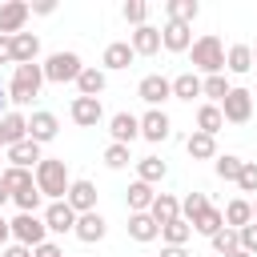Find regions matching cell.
<instances>
[{"label": "cell", "mask_w": 257, "mask_h": 257, "mask_svg": "<svg viewBox=\"0 0 257 257\" xmlns=\"http://www.w3.org/2000/svg\"><path fill=\"white\" fill-rule=\"evenodd\" d=\"M56 133H60V124H56V116H52V112H44V108H40V112H32V116H28V137H32L36 145L52 141Z\"/></svg>", "instance_id": "20"}, {"label": "cell", "mask_w": 257, "mask_h": 257, "mask_svg": "<svg viewBox=\"0 0 257 257\" xmlns=\"http://www.w3.org/2000/svg\"><path fill=\"white\" fill-rule=\"evenodd\" d=\"M185 149L193 161H217V137H209V133H189Z\"/></svg>", "instance_id": "24"}, {"label": "cell", "mask_w": 257, "mask_h": 257, "mask_svg": "<svg viewBox=\"0 0 257 257\" xmlns=\"http://www.w3.org/2000/svg\"><path fill=\"white\" fill-rule=\"evenodd\" d=\"M0 64H16L12 60V36H0Z\"/></svg>", "instance_id": "46"}, {"label": "cell", "mask_w": 257, "mask_h": 257, "mask_svg": "<svg viewBox=\"0 0 257 257\" xmlns=\"http://www.w3.org/2000/svg\"><path fill=\"white\" fill-rule=\"evenodd\" d=\"M225 68L237 72V76L249 72V68H253V44H233V48L225 52Z\"/></svg>", "instance_id": "30"}, {"label": "cell", "mask_w": 257, "mask_h": 257, "mask_svg": "<svg viewBox=\"0 0 257 257\" xmlns=\"http://www.w3.org/2000/svg\"><path fill=\"white\" fill-rule=\"evenodd\" d=\"M128 161H133L128 145H108V149H104V165H108V169H124Z\"/></svg>", "instance_id": "42"}, {"label": "cell", "mask_w": 257, "mask_h": 257, "mask_svg": "<svg viewBox=\"0 0 257 257\" xmlns=\"http://www.w3.org/2000/svg\"><path fill=\"white\" fill-rule=\"evenodd\" d=\"M8 237H12V221H4V217H0V249L8 245Z\"/></svg>", "instance_id": "49"}, {"label": "cell", "mask_w": 257, "mask_h": 257, "mask_svg": "<svg viewBox=\"0 0 257 257\" xmlns=\"http://www.w3.org/2000/svg\"><path fill=\"white\" fill-rule=\"evenodd\" d=\"M128 237L141 241V245H145V241H157V237H161V225H157L149 213H128Z\"/></svg>", "instance_id": "23"}, {"label": "cell", "mask_w": 257, "mask_h": 257, "mask_svg": "<svg viewBox=\"0 0 257 257\" xmlns=\"http://www.w3.org/2000/svg\"><path fill=\"white\" fill-rule=\"evenodd\" d=\"M165 173H169V165L161 157H141L137 161V181H145V185H161Z\"/></svg>", "instance_id": "29"}, {"label": "cell", "mask_w": 257, "mask_h": 257, "mask_svg": "<svg viewBox=\"0 0 257 257\" xmlns=\"http://www.w3.org/2000/svg\"><path fill=\"white\" fill-rule=\"evenodd\" d=\"M76 209L68 205V201H48V209H44V225H48V233H72L76 229Z\"/></svg>", "instance_id": "9"}, {"label": "cell", "mask_w": 257, "mask_h": 257, "mask_svg": "<svg viewBox=\"0 0 257 257\" xmlns=\"http://www.w3.org/2000/svg\"><path fill=\"white\" fill-rule=\"evenodd\" d=\"M0 257H32V249H28V245H4Z\"/></svg>", "instance_id": "47"}, {"label": "cell", "mask_w": 257, "mask_h": 257, "mask_svg": "<svg viewBox=\"0 0 257 257\" xmlns=\"http://www.w3.org/2000/svg\"><path fill=\"white\" fill-rule=\"evenodd\" d=\"M149 217H153L157 225H169V221H177V217H181V201H177L173 193H157V201H153Z\"/></svg>", "instance_id": "25"}, {"label": "cell", "mask_w": 257, "mask_h": 257, "mask_svg": "<svg viewBox=\"0 0 257 257\" xmlns=\"http://www.w3.org/2000/svg\"><path fill=\"white\" fill-rule=\"evenodd\" d=\"M197 12H201V4H197V0H169V4H165V16H169V20H177V24H193V20H197Z\"/></svg>", "instance_id": "31"}, {"label": "cell", "mask_w": 257, "mask_h": 257, "mask_svg": "<svg viewBox=\"0 0 257 257\" xmlns=\"http://www.w3.org/2000/svg\"><path fill=\"white\" fill-rule=\"evenodd\" d=\"M237 189L241 193H257V161H245V169L237 177Z\"/></svg>", "instance_id": "43"}, {"label": "cell", "mask_w": 257, "mask_h": 257, "mask_svg": "<svg viewBox=\"0 0 257 257\" xmlns=\"http://www.w3.org/2000/svg\"><path fill=\"white\" fill-rule=\"evenodd\" d=\"M193 229H197V233H205V237H217V233L225 229V209H213V205H209V209L193 221Z\"/></svg>", "instance_id": "34"}, {"label": "cell", "mask_w": 257, "mask_h": 257, "mask_svg": "<svg viewBox=\"0 0 257 257\" xmlns=\"http://www.w3.org/2000/svg\"><path fill=\"white\" fill-rule=\"evenodd\" d=\"M0 116H8V92L0 88Z\"/></svg>", "instance_id": "51"}, {"label": "cell", "mask_w": 257, "mask_h": 257, "mask_svg": "<svg viewBox=\"0 0 257 257\" xmlns=\"http://www.w3.org/2000/svg\"><path fill=\"white\" fill-rule=\"evenodd\" d=\"M40 56V36L36 32H16L12 36V60L16 64H36Z\"/></svg>", "instance_id": "19"}, {"label": "cell", "mask_w": 257, "mask_h": 257, "mask_svg": "<svg viewBox=\"0 0 257 257\" xmlns=\"http://www.w3.org/2000/svg\"><path fill=\"white\" fill-rule=\"evenodd\" d=\"M64 201H68L76 213H92V209H96V185L80 177V181L68 185V197H64Z\"/></svg>", "instance_id": "18"}, {"label": "cell", "mask_w": 257, "mask_h": 257, "mask_svg": "<svg viewBox=\"0 0 257 257\" xmlns=\"http://www.w3.org/2000/svg\"><path fill=\"white\" fill-rule=\"evenodd\" d=\"M161 257H189V249H185V245H165Z\"/></svg>", "instance_id": "48"}, {"label": "cell", "mask_w": 257, "mask_h": 257, "mask_svg": "<svg viewBox=\"0 0 257 257\" xmlns=\"http://www.w3.org/2000/svg\"><path fill=\"white\" fill-rule=\"evenodd\" d=\"M221 128H225V112H221V104H201V108H197V133L217 137Z\"/></svg>", "instance_id": "27"}, {"label": "cell", "mask_w": 257, "mask_h": 257, "mask_svg": "<svg viewBox=\"0 0 257 257\" xmlns=\"http://www.w3.org/2000/svg\"><path fill=\"white\" fill-rule=\"evenodd\" d=\"M237 237H241V249H245L249 257H257V221L245 225V229H237Z\"/></svg>", "instance_id": "44"}, {"label": "cell", "mask_w": 257, "mask_h": 257, "mask_svg": "<svg viewBox=\"0 0 257 257\" xmlns=\"http://www.w3.org/2000/svg\"><path fill=\"white\" fill-rule=\"evenodd\" d=\"M84 72V64H80V56L76 52H52L48 60H44V80H52V84H68V80H76Z\"/></svg>", "instance_id": "4"}, {"label": "cell", "mask_w": 257, "mask_h": 257, "mask_svg": "<svg viewBox=\"0 0 257 257\" xmlns=\"http://www.w3.org/2000/svg\"><path fill=\"white\" fill-rule=\"evenodd\" d=\"M8 201H12V193H8V185H4V181H0V209H4V205H8Z\"/></svg>", "instance_id": "50"}, {"label": "cell", "mask_w": 257, "mask_h": 257, "mask_svg": "<svg viewBox=\"0 0 257 257\" xmlns=\"http://www.w3.org/2000/svg\"><path fill=\"white\" fill-rule=\"evenodd\" d=\"M221 112H225L229 124H245V120L253 116V92H249V88H233V92L221 100Z\"/></svg>", "instance_id": "8"}, {"label": "cell", "mask_w": 257, "mask_h": 257, "mask_svg": "<svg viewBox=\"0 0 257 257\" xmlns=\"http://www.w3.org/2000/svg\"><path fill=\"white\" fill-rule=\"evenodd\" d=\"M161 44H165L169 52H189V48H193V24L165 20V28H161Z\"/></svg>", "instance_id": "12"}, {"label": "cell", "mask_w": 257, "mask_h": 257, "mask_svg": "<svg viewBox=\"0 0 257 257\" xmlns=\"http://www.w3.org/2000/svg\"><path fill=\"white\" fill-rule=\"evenodd\" d=\"M209 241H213V249H217V257H225V253H233V249H241V237H237V229H229V225H225V229H221L217 237H209Z\"/></svg>", "instance_id": "39"}, {"label": "cell", "mask_w": 257, "mask_h": 257, "mask_svg": "<svg viewBox=\"0 0 257 257\" xmlns=\"http://www.w3.org/2000/svg\"><path fill=\"white\" fill-rule=\"evenodd\" d=\"M189 237H193V225H189L185 217H177V221L161 225V241H165V245H185Z\"/></svg>", "instance_id": "35"}, {"label": "cell", "mask_w": 257, "mask_h": 257, "mask_svg": "<svg viewBox=\"0 0 257 257\" xmlns=\"http://www.w3.org/2000/svg\"><path fill=\"white\" fill-rule=\"evenodd\" d=\"M0 181H4V185H8V193H12V197H16V193H24V189H32V185H36V177H32V169H12V165H8V169H4V173H0Z\"/></svg>", "instance_id": "33"}, {"label": "cell", "mask_w": 257, "mask_h": 257, "mask_svg": "<svg viewBox=\"0 0 257 257\" xmlns=\"http://www.w3.org/2000/svg\"><path fill=\"white\" fill-rule=\"evenodd\" d=\"M153 201H157V193H153V185H145V181H133V185L124 189V205H128V213H149Z\"/></svg>", "instance_id": "21"}, {"label": "cell", "mask_w": 257, "mask_h": 257, "mask_svg": "<svg viewBox=\"0 0 257 257\" xmlns=\"http://www.w3.org/2000/svg\"><path fill=\"white\" fill-rule=\"evenodd\" d=\"M169 133H173V120H169L165 108H149V112L141 116V137H145V141L161 145V141H169Z\"/></svg>", "instance_id": "11"}, {"label": "cell", "mask_w": 257, "mask_h": 257, "mask_svg": "<svg viewBox=\"0 0 257 257\" xmlns=\"http://www.w3.org/2000/svg\"><path fill=\"white\" fill-rule=\"evenodd\" d=\"M173 96H177V100H193V96H201V76H197V72H181V76L173 80Z\"/></svg>", "instance_id": "36"}, {"label": "cell", "mask_w": 257, "mask_h": 257, "mask_svg": "<svg viewBox=\"0 0 257 257\" xmlns=\"http://www.w3.org/2000/svg\"><path fill=\"white\" fill-rule=\"evenodd\" d=\"M40 84H44V64H16L12 84H8V100L32 104V96H40Z\"/></svg>", "instance_id": "2"}, {"label": "cell", "mask_w": 257, "mask_h": 257, "mask_svg": "<svg viewBox=\"0 0 257 257\" xmlns=\"http://www.w3.org/2000/svg\"><path fill=\"white\" fill-rule=\"evenodd\" d=\"M20 141H28V116H24V112L0 116V149H12V145H20Z\"/></svg>", "instance_id": "16"}, {"label": "cell", "mask_w": 257, "mask_h": 257, "mask_svg": "<svg viewBox=\"0 0 257 257\" xmlns=\"http://www.w3.org/2000/svg\"><path fill=\"white\" fill-rule=\"evenodd\" d=\"M229 92H233V84L225 80V72H217V76H205V80H201V96H209V104H221Z\"/></svg>", "instance_id": "32"}, {"label": "cell", "mask_w": 257, "mask_h": 257, "mask_svg": "<svg viewBox=\"0 0 257 257\" xmlns=\"http://www.w3.org/2000/svg\"><path fill=\"white\" fill-rule=\"evenodd\" d=\"M205 209H209V197H205V193H185V201H181V217H185L189 225H193Z\"/></svg>", "instance_id": "38"}, {"label": "cell", "mask_w": 257, "mask_h": 257, "mask_svg": "<svg viewBox=\"0 0 257 257\" xmlns=\"http://www.w3.org/2000/svg\"><path fill=\"white\" fill-rule=\"evenodd\" d=\"M32 257H64V253H60V245H56V241H44V245H36V249H32Z\"/></svg>", "instance_id": "45"}, {"label": "cell", "mask_w": 257, "mask_h": 257, "mask_svg": "<svg viewBox=\"0 0 257 257\" xmlns=\"http://www.w3.org/2000/svg\"><path fill=\"white\" fill-rule=\"evenodd\" d=\"M133 44L128 40H112L108 48H104V68H112V72H120V68H128L133 64Z\"/></svg>", "instance_id": "26"}, {"label": "cell", "mask_w": 257, "mask_h": 257, "mask_svg": "<svg viewBox=\"0 0 257 257\" xmlns=\"http://www.w3.org/2000/svg\"><path fill=\"white\" fill-rule=\"evenodd\" d=\"M72 233H76L84 245H96V241H104V233H108V221H104V217L92 209V213H80V217H76V229H72Z\"/></svg>", "instance_id": "15"}, {"label": "cell", "mask_w": 257, "mask_h": 257, "mask_svg": "<svg viewBox=\"0 0 257 257\" xmlns=\"http://www.w3.org/2000/svg\"><path fill=\"white\" fill-rule=\"evenodd\" d=\"M108 133H112V145H133V141L141 137V116H133V112H112Z\"/></svg>", "instance_id": "13"}, {"label": "cell", "mask_w": 257, "mask_h": 257, "mask_svg": "<svg viewBox=\"0 0 257 257\" xmlns=\"http://www.w3.org/2000/svg\"><path fill=\"white\" fill-rule=\"evenodd\" d=\"M137 96H141L149 108H161V104L173 96V80H169V76H161V72H149V76L137 84Z\"/></svg>", "instance_id": "6"}, {"label": "cell", "mask_w": 257, "mask_h": 257, "mask_svg": "<svg viewBox=\"0 0 257 257\" xmlns=\"http://www.w3.org/2000/svg\"><path fill=\"white\" fill-rule=\"evenodd\" d=\"M253 221H257V201H253Z\"/></svg>", "instance_id": "54"}, {"label": "cell", "mask_w": 257, "mask_h": 257, "mask_svg": "<svg viewBox=\"0 0 257 257\" xmlns=\"http://www.w3.org/2000/svg\"><path fill=\"white\" fill-rule=\"evenodd\" d=\"M193 68H201L205 76H217L221 68H225V44H221V36H213V32H205L201 40H193Z\"/></svg>", "instance_id": "3"}, {"label": "cell", "mask_w": 257, "mask_h": 257, "mask_svg": "<svg viewBox=\"0 0 257 257\" xmlns=\"http://www.w3.org/2000/svg\"><path fill=\"white\" fill-rule=\"evenodd\" d=\"M12 201H16V209H20V213H36V209H40V201H44V193H40V189L32 185V189H24V193H16Z\"/></svg>", "instance_id": "40"}, {"label": "cell", "mask_w": 257, "mask_h": 257, "mask_svg": "<svg viewBox=\"0 0 257 257\" xmlns=\"http://www.w3.org/2000/svg\"><path fill=\"white\" fill-rule=\"evenodd\" d=\"M12 237H16V245L36 249V245L48 241V225H44V217H36V213H16V217H12Z\"/></svg>", "instance_id": "5"}, {"label": "cell", "mask_w": 257, "mask_h": 257, "mask_svg": "<svg viewBox=\"0 0 257 257\" xmlns=\"http://www.w3.org/2000/svg\"><path fill=\"white\" fill-rule=\"evenodd\" d=\"M253 64H257V44H253Z\"/></svg>", "instance_id": "53"}, {"label": "cell", "mask_w": 257, "mask_h": 257, "mask_svg": "<svg viewBox=\"0 0 257 257\" xmlns=\"http://www.w3.org/2000/svg\"><path fill=\"white\" fill-rule=\"evenodd\" d=\"M225 257H249V253H245V249H233V253H225Z\"/></svg>", "instance_id": "52"}, {"label": "cell", "mask_w": 257, "mask_h": 257, "mask_svg": "<svg viewBox=\"0 0 257 257\" xmlns=\"http://www.w3.org/2000/svg\"><path fill=\"white\" fill-rule=\"evenodd\" d=\"M104 84H108L104 68H88V64H84V72L76 76V88H80V96H100V92H104Z\"/></svg>", "instance_id": "28"}, {"label": "cell", "mask_w": 257, "mask_h": 257, "mask_svg": "<svg viewBox=\"0 0 257 257\" xmlns=\"http://www.w3.org/2000/svg\"><path fill=\"white\" fill-rule=\"evenodd\" d=\"M4 157H8L12 169H32V173H36V165L44 161V157H40V145H36L32 137L20 141V145H12V149H4Z\"/></svg>", "instance_id": "14"}, {"label": "cell", "mask_w": 257, "mask_h": 257, "mask_svg": "<svg viewBox=\"0 0 257 257\" xmlns=\"http://www.w3.org/2000/svg\"><path fill=\"white\" fill-rule=\"evenodd\" d=\"M120 16H124L128 24H137V28H141V24H145V16H149V4H145V0H124Z\"/></svg>", "instance_id": "41"}, {"label": "cell", "mask_w": 257, "mask_h": 257, "mask_svg": "<svg viewBox=\"0 0 257 257\" xmlns=\"http://www.w3.org/2000/svg\"><path fill=\"white\" fill-rule=\"evenodd\" d=\"M32 177H36V189H40L48 201H64V197H68L72 177H68V165H64V161H48V157H44Z\"/></svg>", "instance_id": "1"}, {"label": "cell", "mask_w": 257, "mask_h": 257, "mask_svg": "<svg viewBox=\"0 0 257 257\" xmlns=\"http://www.w3.org/2000/svg\"><path fill=\"white\" fill-rule=\"evenodd\" d=\"M28 16H32V4H24V0H4V4H0V36L24 32Z\"/></svg>", "instance_id": "7"}, {"label": "cell", "mask_w": 257, "mask_h": 257, "mask_svg": "<svg viewBox=\"0 0 257 257\" xmlns=\"http://www.w3.org/2000/svg\"><path fill=\"white\" fill-rule=\"evenodd\" d=\"M128 44H133V52H137V56H157V52L165 48V44H161V28H153V24H141V28H133Z\"/></svg>", "instance_id": "17"}, {"label": "cell", "mask_w": 257, "mask_h": 257, "mask_svg": "<svg viewBox=\"0 0 257 257\" xmlns=\"http://www.w3.org/2000/svg\"><path fill=\"white\" fill-rule=\"evenodd\" d=\"M68 112H72V120H76L80 128H96V124L104 120V104H100V96H76Z\"/></svg>", "instance_id": "10"}, {"label": "cell", "mask_w": 257, "mask_h": 257, "mask_svg": "<svg viewBox=\"0 0 257 257\" xmlns=\"http://www.w3.org/2000/svg\"><path fill=\"white\" fill-rule=\"evenodd\" d=\"M213 169H217V177H221V181H237V177H241V169H245V161H241V157H233V153H217Z\"/></svg>", "instance_id": "37"}, {"label": "cell", "mask_w": 257, "mask_h": 257, "mask_svg": "<svg viewBox=\"0 0 257 257\" xmlns=\"http://www.w3.org/2000/svg\"><path fill=\"white\" fill-rule=\"evenodd\" d=\"M225 225H229V229L253 225V201H249V197H233V201L225 205Z\"/></svg>", "instance_id": "22"}]
</instances>
